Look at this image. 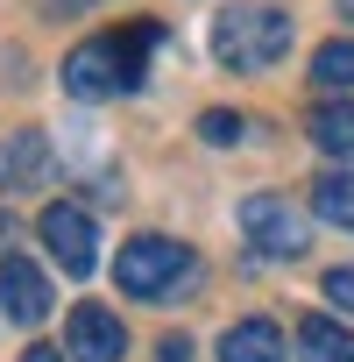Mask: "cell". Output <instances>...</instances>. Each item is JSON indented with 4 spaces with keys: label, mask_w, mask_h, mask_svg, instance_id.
Instances as JSON below:
<instances>
[{
    "label": "cell",
    "mask_w": 354,
    "mask_h": 362,
    "mask_svg": "<svg viewBox=\"0 0 354 362\" xmlns=\"http://www.w3.org/2000/svg\"><path fill=\"white\" fill-rule=\"evenodd\" d=\"M340 15H347V22H354V0H340Z\"/></svg>",
    "instance_id": "obj_18"
},
{
    "label": "cell",
    "mask_w": 354,
    "mask_h": 362,
    "mask_svg": "<svg viewBox=\"0 0 354 362\" xmlns=\"http://www.w3.org/2000/svg\"><path fill=\"white\" fill-rule=\"evenodd\" d=\"M36 235L50 242V256L64 263V277H92V263H99V249H92V214H85V206H71V199H57V206H43V221H36Z\"/></svg>",
    "instance_id": "obj_5"
},
{
    "label": "cell",
    "mask_w": 354,
    "mask_h": 362,
    "mask_svg": "<svg viewBox=\"0 0 354 362\" xmlns=\"http://www.w3.org/2000/svg\"><path fill=\"white\" fill-rule=\"evenodd\" d=\"M177 277H192V249L185 242H170V235H135L114 263V284L128 298H163Z\"/></svg>",
    "instance_id": "obj_3"
},
{
    "label": "cell",
    "mask_w": 354,
    "mask_h": 362,
    "mask_svg": "<svg viewBox=\"0 0 354 362\" xmlns=\"http://www.w3.org/2000/svg\"><path fill=\"white\" fill-rule=\"evenodd\" d=\"M312 214L333 228H354V170H326L312 177Z\"/></svg>",
    "instance_id": "obj_12"
},
{
    "label": "cell",
    "mask_w": 354,
    "mask_h": 362,
    "mask_svg": "<svg viewBox=\"0 0 354 362\" xmlns=\"http://www.w3.org/2000/svg\"><path fill=\"white\" fill-rule=\"evenodd\" d=\"M312 86L319 93H354V43L347 36H333V43L312 50Z\"/></svg>",
    "instance_id": "obj_13"
},
{
    "label": "cell",
    "mask_w": 354,
    "mask_h": 362,
    "mask_svg": "<svg viewBox=\"0 0 354 362\" xmlns=\"http://www.w3.org/2000/svg\"><path fill=\"white\" fill-rule=\"evenodd\" d=\"M241 235L262 249V256H305V214L276 192H248L241 199Z\"/></svg>",
    "instance_id": "obj_4"
},
{
    "label": "cell",
    "mask_w": 354,
    "mask_h": 362,
    "mask_svg": "<svg viewBox=\"0 0 354 362\" xmlns=\"http://www.w3.org/2000/svg\"><path fill=\"white\" fill-rule=\"evenodd\" d=\"M291 50V15L283 8H227L213 22V57L227 71H269Z\"/></svg>",
    "instance_id": "obj_2"
},
{
    "label": "cell",
    "mask_w": 354,
    "mask_h": 362,
    "mask_svg": "<svg viewBox=\"0 0 354 362\" xmlns=\"http://www.w3.org/2000/svg\"><path fill=\"white\" fill-rule=\"evenodd\" d=\"M326 298H333L340 313H354V263H340V270H326Z\"/></svg>",
    "instance_id": "obj_15"
},
{
    "label": "cell",
    "mask_w": 354,
    "mask_h": 362,
    "mask_svg": "<svg viewBox=\"0 0 354 362\" xmlns=\"http://www.w3.org/2000/svg\"><path fill=\"white\" fill-rule=\"evenodd\" d=\"M312 142H319L326 156H347V163H354V100H326V107L312 114Z\"/></svg>",
    "instance_id": "obj_11"
},
{
    "label": "cell",
    "mask_w": 354,
    "mask_h": 362,
    "mask_svg": "<svg viewBox=\"0 0 354 362\" xmlns=\"http://www.w3.org/2000/svg\"><path fill=\"white\" fill-rule=\"evenodd\" d=\"M220 362H283V334L276 320H241L220 334Z\"/></svg>",
    "instance_id": "obj_9"
},
{
    "label": "cell",
    "mask_w": 354,
    "mask_h": 362,
    "mask_svg": "<svg viewBox=\"0 0 354 362\" xmlns=\"http://www.w3.org/2000/svg\"><path fill=\"white\" fill-rule=\"evenodd\" d=\"M156 362H192V341H185V334H170V341L156 348Z\"/></svg>",
    "instance_id": "obj_16"
},
{
    "label": "cell",
    "mask_w": 354,
    "mask_h": 362,
    "mask_svg": "<svg viewBox=\"0 0 354 362\" xmlns=\"http://www.w3.org/2000/svg\"><path fill=\"white\" fill-rule=\"evenodd\" d=\"M22 362H64V348H43V341H36V348H29Z\"/></svg>",
    "instance_id": "obj_17"
},
{
    "label": "cell",
    "mask_w": 354,
    "mask_h": 362,
    "mask_svg": "<svg viewBox=\"0 0 354 362\" xmlns=\"http://www.w3.org/2000/svg\"><path fill=\"white\" fill-rule=\"evenodd\" d=\"M241 128H248V121L227 114V107H206V114H199V135H206V142H241Z\"/></svg>",
    "instance_id": "obj_14"
},
{
    "label": "cell",
    "mask_w": 354,
    "mask_h": 362,
    "mask_svg": "<svg viewBox=\"0 0 354 362\" xmlns=\"http://www.w3.org/2000/svg\"><path fill=\"white\" fill-rule=\"evenodd\" d=\"M50 185V135L43 128H15L0 142V192H29Z\"/></svg>",
    "instance_id": "obj_8"
},
{
    "label": "cell",
    "mask_w": 354,
    "mask_h": 362,
    "mask_svg": "<svg viewBox=\"0 0 354 362\" xmlns=\"http://www.w3.org/2000/svg\"><path fill=\"white\" fill-rule=\"evenodd\" d=\"M298 355H305V362H354V334H347L340 320L312 313V320H298Z\"/></svg>",
    "instance_id": "obj_10"
},
{
    "label": "cell",
    "mask_w": 354,
    "mask_h": 362,
    "mask_svg": "<svg viewBox=\"0 0 354 362\" xmlns=\"http://www.w3.org/2000/svg\"><path fill=\"white\" fill-rule=\"evenodd\" d=\"M0 305H8V320H22V327L50 320V277L29 256H0Z\"/></svg>",
    "instance_id": "obj_7"
},
{
    "label": "cell",
    "mask_w": 354,
    "mask_h": 362,
    "mask_svg": "<svg viewBox=\"0 0 354 362\" xmlns=\"http://www.w3.org/2000/svg\"><path fill=\"white\" fill-rule=\"evenodd\" d=\"M149 43H156V29H128V36H92V43H78V50L64 57V93H78V100L135 93Z\"/></svg>",
    "instance_id": "obj_1"
},
{
    "label": "cell",
    "mask_w": 354,
    "mask_h": 362,
    "mask_svg": "<svg viewBox=\"0 0 354 362\" xmlns=\"http://www.w3.org/2000/svg\"><path fill=\"white\" fill-rule=\"evenodd\" d=\"M64 355L71 362H121L128 355V334H121V320L106 313V305H71V327H64Z\"/></svg>",
    "instance_id": "obj_6"
}]
</instances>
